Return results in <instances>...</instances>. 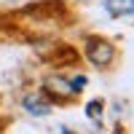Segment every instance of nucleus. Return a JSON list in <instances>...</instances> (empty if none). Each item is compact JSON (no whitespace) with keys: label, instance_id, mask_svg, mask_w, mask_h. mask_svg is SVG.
<instances>
[{"label":"nucleus","instance_id":"obj_5","mask_svg":"<svg viewBox=\"0 0 134 134\" xmlns=\"http://www.w3.org/2000/svg\"><path fill=\"white\" fill-rule=\"evenodd\" d=\"M102 110H105L102 102H99V99H94V102H88V105H86V115L91 118V121H97L99 115H102Z\"/></svg>","mask_w":134,"mask_h":134},{"label":"nucleus","instance_id":"obj_6","mask_svg":"<svg viewBox=\"0 0 134 134\" xmlns=\"http://www.w3.org/2000/svg\"><path fill=\"white\" fill-rule=\"evenodd\" d=\"M70 86L75 88V94H81V91H83V86H86V75H75L72 81H70Z\"/></svg>","mask_w":134,"mask_h":134},{"label":"nucleus","instance_id":"obj_2","mask_svg":"<svg viewBox=\"0 0 134 134\" xmlns=\"http://www.w3.org/2000/svg\"><path fill=\"white\" fill-rule=\"evenodd\" d=\"M43 94L48 102H67L75 97V88L70 86V81H64L62 75H48L43 81Z\"/></svg>","mask_w":134,"mask_h":134},{"label":"nucleus","instance_id":"obj_3","mask_svg":"<svg viewBox=\"0 0 134 134\" xmlns=\"http://www.w3.org/2000/svg\"><path fill=\"white\" fill-rule=\"evenodd\" d=\"M24 110L30 115H48L51 113V102L43 94H27L24 97Z\"/></svg>","mask_w":134,"mask_h":134},{"label":"nucleus","instance_id":"obj_4","mask_svg":"<svg viewBox=\"0 0 134 134\" xmlns=\"http://www.w3.org/2000/svg\"><path fill=\"white\" fill-rule=\"evenodd\" d=\"M105 8L113 19H129L134 14V0H105Z\"/></svg>","mask_w":134,"mask_h":134},{"label":"nucleus","instance_id":"obj_1","mask_svg":"<svg viewBox=\"0 0 134 134\" xmlns=\"http://www.w3.org/2000/svg\"><path fill=\"white\" fill-rule=\"evenodd\" d=\"M86 59L94 67L105 70L115 62V46L105 38H86Z\"/></svg>","mask_w":134,"mask_h":134}]
</instances>
